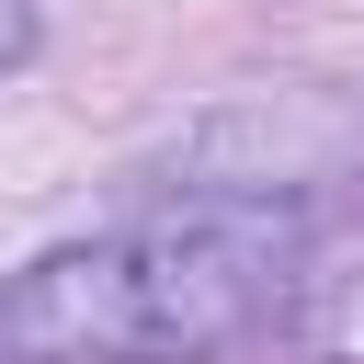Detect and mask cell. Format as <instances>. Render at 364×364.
<instances>
[{
    "label": "cell",
    "instance_id": "obj_2",
    "mask_svg": "<svg viewBox=\"0 0 364 364\" xmlns=\"http://www.w3.org/2000/svg\"><path fill=\"white\" fill-rule=\"evenodd\" d=\"M34 57V0H0V80Z\"/></svg>",
    "mask_w": 364,
    "mask_h": 364
},
{
    "label": "cell",
    "instance_id": "obj_1",
    "mask_svg": "<svg viewBox=\"0 0 364 364\" xmlns=\"http://www.w3.org/2000/svg\"><path fill=\"white\" fill-rule=\"evenodd\" d=\"M284 205H171L0 284V364H193L296 296Z\"/></svg>",
    "mask_w": 364,
    "mask_h": 364
}]
</instances>
